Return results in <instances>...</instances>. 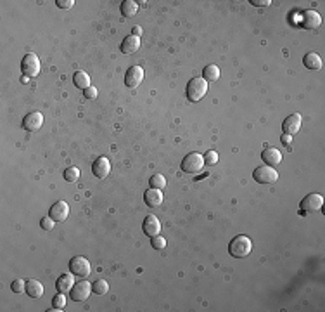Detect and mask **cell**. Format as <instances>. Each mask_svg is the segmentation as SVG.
<instances>
[{"label": "cell", "mask_w": 325, "mask_h": 312, "mask_svg": "<svg viewBox=\"0 0 325 312\" xmlns=\"http://www.w3.org/2000/svg\"><path fill=\"white\" fill-rule=\"evenodd\" d=\"M49 215L54 219L55 222H64L70 215V205L66 201H57L50 206L49 210Z\"/></svg>", "instance_id": "cell-12"}, {"label": "cell", "mask_w": 325, "mask_h": 312, "mask_svg": "<svg viewBox=\"0 0 325 312\" xmlns=\"http://www.w3.org/2000/svg\"><path fill=\"white\" fill-rule=\"evenodd\" d=\"M208 92V82L204 80L202 77H196L187 84V99L192 101V103H198L201 101L202 97L206 96Z\"/></svg>", "instance_id": "cell-2"}, {"label": "cell", "mask_w": 325, "mask_h": 312, "mask_svg": "<svg viewBox=\"0 0 325 312\" xmlns=\"http://www.w3.org/2000/svg\"><path fill=\"white\" fill-rule=\"evenodd\" d=\"M132 35H135V37H140V35H142V28H140V26H133Z\"/></svg>", "instance_id": "cell-37"}, {"label": "cell", "mask_w": 325, "mask_h": 312, "mask_svg": "<svg viewBox=\"0 0 325 312\" xmlns=\"http://www.w3.org/2000/svg\"><path fill=\"white\" fill-rule=\"evenodd\" d=\"M149 184H150V187H154V189H165L166 179H165V175H161V173H154V175L149 179Z\"/></svg>", "instance_id": "cell-25"}, {"label": "cell", "mask_w": 325, "mask_h": 312, "mask_svg": "<svg viewBox=\"0 0 325 312\" xmlns=\"http://www.w3.org/2000/svg\"><path fill=\"white\" fill-rule=\"evenodd\" d=\"M163 193H161V189H154V187H150V189H147L146 195H144V201H146L147 206H159L161 203H163Z\"/></svg>", "instance_id": "cell-19"}, {"label": "cell", "mask_w": 325, "mask_h": 312, "mask_svg": "<svg viewBox=\"0 0 325 312\" xmlns=\"http://www.w3.org/2000/svg\"><path fill=\"white\" fill-rule=\"evenodd\" d=\"M21 71L25 73V77H37L40 73V59L35 54H25L21 61Z\"/></svg>", "instance_id": "cell-6"}, {"label": "cell", "mask_w": 325, "mask_h": 312, "mask_svg": "<svg viewBox=\"0 0 325 312\" xmlns=\"http://www.w3.org/2000/svg\"><path fill=\"white\" fill-rule=\"evenodd\" d=\"M249 4H252L254 7H268L272 4V0H251Z\"/></svg>", "instance_id": "cell-35"}, {"label": "cell", "mask_w": 325, "mask_h": 312, "mask_svg": "<svg viewBox=\"0 0 325 312\" xmlns=\"http://www.w3.org/2000/svg\"><path fill=\"white\" fill-rule=\"evenodd\" d=\"M142 229L149 238H154V236H159L161 232V222L156 215H147L142 222Z\"/></svg>", "instance_id": "cell-14"}, {"label": "cell", "mask_w": 325, "mask_h": 312, "mask_svg": "<svg viewBox=\"0 0 325 312\" xmlns=\"http://www.w3.org/2000/svg\"><path fill=\"white\" fill-rule=\"evenodd\" d=\"M55 5L59 9H71L75 5V0H55Z\"/></svg>", "instance_id": "cell-33"}, {"label": "cell", "mask_w": 325, "mask_h": 312, "mask_svg": "<svg viewBox=\"0 0 325 312\" xmlns=\"http://www.w3.org/2000/svg\"><path fill=\"white\" fill-rule=\"evenodd\" d=\"M139 49H140V37H135V35H128L121 42V52L123 54H133Z\"/></svg>", "instance_id": "cell-18"}, {"label": "cell", "mask_w": 325, "mask_h": 312, "mask_svg": "<svg viewBox=\"0 0 325 312\" xmlns=\"http://www.w3.org/2000/svg\"><path fill=\"white\" fill-rule=\"evenodd\" d=\"M42 125H44V114L40 111H33V113L26 114L25 120H23V129L28 130V132H37L38 129H42Z\"/></svg>", "instance_id": "cell-9"}, {"label": "cell", "mask_w": 325, "mask_h": 312, "mask_svg": "<svg viewBox=\"0 0 325 312\" xmlns=\"http://www.w3.org/2000/svg\"><path fill=\"white\" fill-rule=\"evenodd\" d=\"M301 114L294 113L291 116H287L282 123V129H284V134H289V136H294L301 130Z\"/></svg>", "instance_id": "cell-15"}, {"label": "cell", "mask_w": 325, "mask_h": 312, "mask_svg": "<svg viewBox=\"0 0 325 312\" xmlns=\"http://www.w3.org/2000/svg\"><path fill=\"white\" fill-rule=\"evenodd\" d=\"M144 80V70L140 66H130L125 73V85L130 88H135L142 84Z\"/></svg>", "instance_id": "cell-8"}, {"label": "cell", "mask_w": 325, "mask_h": 312, "mask_svg": "<svg viewBox=\"0 0 325 312\" xmlns=\"http://www.w3.org/2000/svg\"><path fill=\"white\" fill-rule=\"evenodd\" d=\"M75 286V274L73 272H66V274H61L55 281V288H57L59 293H68L71 291V288Z\"/></svg>", "instance_id": "cell-16"}, {"label": "cell", "mask_w": 325, "mask_h": 312, "mask_svg": "<svg viewBox=\"0 0 325 312\" xmlns=\"http://www.w3.org/2000/svg\"><path fill=\"white\" fill-rule=\"evenodd\" d=\"M92 291H94L95 295H107V291H109V284H107V281H104V279H99V281H95L94 283Z\"/></svg>", "instance_id": "cell-26"}, {"label": "cell", "mask_w": 325, "mask_h": 312, "mask_svg": "<svg viewBox=\"0 0 325 312\" xmlns=\"http://www.w3.org/2000/svg\"><path fill=\"white\" fill-rule=\"evenodd\" d=\"M11 290L14 291V293H25V291H26V283H25V279H16V281H12Z\"/></svg>", "instance_id": "cell-29"}, {"label": "cell", "mask_w": 325, "mask_h": 312, "mask_svg": "<svg viewBox=\"0 0 325 312\" xmlns=\"http://www.w3.org/2000/svg\"><path fill=\"white\" fill-rule=\"evenodd\" d=\"M26 295H29L31 298H40L44 295V284L37 279H28L26 281Z\"/></svg>", "instance_id": "cell-20"}, {"label": "cell", "mask_w": 325, "mask_h": 312, "mask_svg": "<svg viewBox=\"0 0 325 312\" xmlns=\"http://www.w3.org/2000/svg\"><path fill=\"white\" fill-rule=\"evenodd\" d=\"M282 142H284L285 146H287V144H291L292 142V136H289V134H284V136H282Z\"/></svg>", "instance_id": "cell-36"}, {"label": "cell", "mask_w": 325, "mask_h": 312, "mask_svg": "<svg viewBox=\"0 0 325 312\" xmlns=\"http://www.w3.org/2000/svg\"><path fill=\"white\" fill-rule=\"evenodd\" d=\"M150 246H152L154 250H163L166 246V239L163 238V236H154V238L150 239Z\"/></svg>", "instance_id": "cell-31"}, {"label": "cell", "mask_w": 325, "mask_h": 312, "mask_svg": "<svg viewBox=\"0 0 325 312\" xmlns=\"http://www.w3.org/2000/svg\"><path fill=\"white\" fill-rule=\"evenodd\" d=\"M261 160H263L268 167H277L278 163L282 162V153L277 147H267V149H263V153H261Z\"/></svg>", "instance_id": "cell-17"}, {"label": "cell", "mask_w": 325, "mask_h": 312, "mask_svg": "<svg viewBox=\"0 0 325 312\" xmlns=\"http://www.w3.org/2000/svg\"><path fill=\"white\" fill-rule=\"evenodd\" d=\"M202 78H204L206 82H216L220 78V68L216 66V64H208V66H204V70H202Z\"/></svg>", "instance_id": "cell-23"}, {"label": "cell", "mask_w": 325, "mask_h": 312, "mask_svg": "<svg viewBox=\"0 0 325 312\" xmlns=\"http://www.w3.org/2000/svg\"><path fill=\"white\" fill-rule=\"evenodd\" d=\"M322 206H324V196L317 195V193H311V195L304 196L300 203V210L301 213H315L320 212Z\"/></svg>", "instance_id": "cell-4"}, {"label": "cell", "mask_w": 325, "mask_h": 312, "mask_svg": "<svg viewBox=\"0 0 325 312\" xmlns=\"http://www.w3.org/2000/svg\"><path fill=\"white\" fill-rule=\"evenodd\" d=\"M303 62H304V66H306L308 70L317 71V70H320L322 68V59H320V56H318L317 52H308V54L303 57Z\"/></svg>", "instance_id": "cell-21"}, {"label": "cell", "mask_w": 325, "mask_h": 312, "mask_svg": "<svg viewBox=\"0 0 325 312\" xmlns=\"http://www.w3.org/2000/svg\"><path fill=\"white\" fill-rule=\"evenodd\" d=\"M40 226H42V229H44V231H52V229H54V226H55V221L52 219L50 215H47V217H44V219L40 221Z\"/></svg>", "instance_id": "cell-32"}, {"label": "cell", "mask_w": 325, "mask_h": 312, "mask_svg": "<svg viewBox=\"0 0 325 312\" xmlns=\"http://www.w3.org/2000/svg\"><path fill=\"white\" fill-rule=\"evenodd\" d=\"M64 179H66V182H76L80 179V169H76V167L66 169L64 170Z\"/></svg>", "instance_id": "cell-27"}, {"label": "cell", "mask_w": 325, "mask_h": 312, "mask_svg": "<svg viewBox=\"0 0 325 312\" xmlns=\"http://www.w3.org/2000/svg\"><path fill=\"white\" fill-rule=\"evenodd\" d=\"M83 96H85V99H95V97H97V88L90 85V87L83 90Z\"/></svg>", "instance_id": "cell-34"}, {"label": "cell", "mask_w": 325, "mask_h": 312, "mask_svg": "<svg viewBox=\"0 0 325 312\" xmlns=\"http://www.w3.org/2000/svg\"><path fill=\"white\" fill-rule=\"evenodd\" d=\"M73 82H75V87H78V88H88L90 87V77H88L85 71H76L75 73V77H73Z\"/></svg>", "instance_id": "cell-24"}, {"label": "cell", "mask_w": 325, "mask_h": 312, "mask_svg": "<svg viewBox=\"0 0 325 312\" xmlns=\"http://www.w3.org/2000/svg\"><path fill=\"white\" fill-rule=\"evenodd\" d=\"M139 11V4H137L135 0H125L123 4H121V14L125 18H133Z\"/></svg>", "instance_id": "cell-22"}, {"label": "cell", "mask_w": 325, "mask_h": 312, "mask_svg": "<svg viewBox=\"0 0 325 312\" xmlns=\"http://www.w3.org/2000/svg\"><path fill=\"white\" fill-rule=\"evenodd\" d=\"M92 172L97 179H106L111 172V163L106 156H99V158L95 160L94 165H92Z\"/></svg>", "instance_id": "cell-13"}, {"label": "cell", "mask_w": 325, "mask_h": 312, "mask_svg": "<svg viewBox=\"0 0 325 312\" xmlns=\"http://www.w3.org/2000/svg\"><path fill=\"white\" fill-rule=\"evenodd\" d=\"M92 293V284L87 283V281H78L75 283V286L71 288V298L75 302H83L90 297Z\"/></svg>", "instance_id": "cell-10"}, {"label": "cell", "mask_w": 325, "mask_h": 312, "mask_svg": "<svg viewBox=\"0 0 325 312\" xmlns=\"http://www.w3.org/2000/svg\"><path fill=\"white\" fill-rule=\"evenodd\" d=\"M70 271L73 272L76 278L85 279L92 272L90 262H88L85 257H80V255H78V257H73L70 260Z\"/></svg>", "instance_id": "cell-7"}, {"label": "cell", "mask_w": 325, "mask_h": 312, "mask_svg": "<svg viewBox=\"0 0 325 312\" xmlns=\"http://www.w3.org/2000/svg\"><path fill=\"white\" fill-rule=\"evenodd\" d=\"M52 307H57V309H66V297H64V293H59L55 295L54 298H52Z\"/></svg>", "instance_id": "cell-28"}, {"label": "cell", "mask_w": 325, "mask_h": 312, "mask_svg": "<svg viewBox=\"0 0 325 312\" xmlns=\"http://www.w3.org/2000/svg\"><path fill=\"white\" fill-rule=\"evenodd\" d=\"M251 250H252V243L246 234L235 236L230 241V245H228V254L235 258H246L251 254Z\"/></svg>", "instance_id": "cell-1"}, {"label": "cell", "mask_w": 325, "mask_h": 312, "mask_svg": "<svg viewBox=\"0 0 325 312\" xmlns=\"http://www.w3.org/2000/svg\"><path fill=\"white\" fill-rule=\"evenodd\" d=\"M204 169V156L199 153H190L182 160V170L185 173H199Z\"/></svg>", "instance_id": "cell-3"}, {"label": "cell", "mask_w": 325, "mask_h": 312, "mask_svg": "<svg viewBox=\"0 0 325 312\" xmlns=\"http://www.w3.org/2000/svg\"><path fill=\"white\" fill-rule=\"evenodd\" d=\"M202 156H204L206 165H216V163H218V153H216V151H208V153H204Z\"/></svg>", "instance_id": "cell-30"}, {"label": "cell", "mask_w": 325, "mask_h": 312, "mask_svg": "<svg viewBox=\"0 0 325 312\" xmlns=\"http://www.w3.org/2000/svg\"><path fill=\"white\" fill-rule=\"evenodd\" d=\"M300 25L303 26L304 29H317L318 26L322 25V18L317 11H311L310 9V11H304L303 14H301Z\"/></svg>", "instance_id": "cell-11"}, {"label": "cell", "mask_w": 325, "mask_h": 312, "mask_svg": "<svg viewBox=\"0 0 325 312\" xmlns=\"http://www.w3.org/2000/svg\"><path fill=\"white\" fill-rule=\"evenodd\" d=\"M252 179L259 184H275L278 180V172L274 167H258V169L252 172Z\"/></svg>", "instance_id": "cell-5"}]
</instances>
